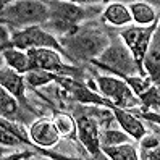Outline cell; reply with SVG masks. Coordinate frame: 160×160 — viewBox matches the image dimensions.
Wrapping results in <instances>:
<instances>
[{"label": "cell", "instance_id": "d6986e66", "mask_svg": "<svg viewBox=\"0 0 160 160\" xmlns=\"http://www.w3.org/2000/svg\"><path fill=\"white\" fill-rule=\"evenodd\" d=\"M141 160H160V138L157 136H144L141 139Z\"/></svg>", "mask_w": 160, "mask_h": 160}, {"label": "cell", "instance_id": "5bb4252c", "mask_svg": "<svg viewBox=\"0 0 160 160\" xmlns=\"http://www.w3.org/2000/svg\"><path fill=\"white\" fill-rule=\"evenodd\" d=\"M2 55H3V60L7 62V67H10L16 73L26 74V73H29L32 70L31 58H29V55H28V52L13 49V47H8V49L2 50Z\"/></svg>", "mask_w": 160, "mask_h": 160}, {"label": "cell", "instance_id": "ba28073f", "mask_svg": "<svg viewBox=\"0 0 160 160\" xmlns=\"http://www.w3.org/2000/svg\"><path fill=\"white\" fill-rule=\"evenodd\" d=\"M49 13L52 24L62 31H70L84 16V10L73 2H49Z\"/></svg>", "mask_w": 160, "mask_h": 160}, {"label": "cell", "instance_id": "9a60e30c", "mask_svg": "<svg viewBox=\"0 0 160 160\" xmlns=\"http://www.w3.org/2000/svg\"><path fill=\"white\" fill-rule=\"evenodd\" d=\"M103 21H107L113 26H126L133 21L129 13V8L121 3V2H112L105 7V10L102 13Z\"/></svg>", "mask_w": 160, "mask_h": 160}, {"label": "cell", "instance_id": "e0dca14e", "mask_svg": "<svg viewBox=\"0 0 160 160\" xmlns=\"http://www.w3.org/2000/svg\"><path fill=\"white\" fill-rule=\"evenodd\" d=\"M102 152L110 160H141L138 149L131 142L113 146V147H102Z\"/></svg>", "mask_w": 160, "mask_h": 160}, {"label": "cell", "instance_id": "5b68a950", "mask_svg": "<svg viewBox=\"0 0 160 160\" xmlns=\"http://www.w3.org/2000/svg\"><path fill=\"white\" fill-rule=\"evenodd\" d=\"M96 65L105 68L112 73L118 74V76H133V73L139 68L133 58L131 52L128 50V47L123 44H110L107 47V50L103 52L99 58H94L92 60ZM141 73V71H139Z\"/></svg>", "mask_w": 160, "mask_h": 160}, {"label": "cell", "instance_id": "ac0fdd59", "mask_svg": "<svg viewBox=\"0 0 160 160\" xmlns=\"http://www.w3.org/2000/svg\"><path fill=\"white\" fill-rule=\"evenodd\" d=\"M53 123H55V126H57L60 136H65V138H74V136H78L76 120H73L71 115L63 113V112H57L55 117H53Z\"/></svg>", "mask_w": 160, "mask_h": 160}, {"label": "cell", "instance_id": "8fae6325", "mask_svg": "<svg viewBox=\"0 0 160 160\" xmlns=\"http://www.w3.org/2000/svg\"><path fill=\"white\" fill-rule=\"evenodd\" d=\"M110 110H112V113H113L117 123L121 126V129H123L129 138L141 141L144 136H147V129H146V126L142 125V121H141V118L138 115L131 113V112H128L125 108L115 107V105Z\"/></svg>", "mask_w": 160, "mask_h": 160}, {"label": "cell", "instance_id": "7402d4cb", "mask_svg": "<svg viewBox=\"0 0 160 160\" xmlns=\"http://www.w3.org/2000/svg\"><path fill=\"white\" fill-rule=\"evenodd\" d=\"M129 142V136L125 131H115V129H107L100 133V149L102 147H113L120 144Z\"/></svg>", "mask_w": 160, "mask_h": 160}, {"label": "cell", "instance_id": "7a4b0ae2", "mask_svg": "<svg viewBox=\"0 0 160 160\" xmlns=\"http://www.w3.org/2000/svg\"><path fill=\"white\" fill-rule=\"evenodd\" d=\"M157 28H158V20L150 26H129L120 32V37L123 39V44L128 47V50L133 55L142 78L146 76L144 60H146L147 50L150 47V42H152V37L157 31Z\"/></svg>", "mask_w": 160, "mask_h": 160}, {"label": "cell", "instance_id": "8992f818", "mask_svg": "<svg viewBox=\"0 0 160 160\" xmlns=\"http://www.w3.org/2000/svg\"><path fill=\"white\" fill-rule=\"evenodd\" d=\"M97 88L102 96L108 102L113 103L115 107L128 110V108H134V107L141 105L139 97L121 78L97 76Z\"/></svg>", "mask_w": 160, "mask_h": 160}, {"label": "cell", "instance_id": "44dd1931", "mask_svg": "<svg viewBox=\"0 0 160 160\" xmlns=\"http://www.w3.org/2000/svg\"><path fill=\"white\" fill-rule=\"evenodd\" d=\"M18 102L16 97H13L8 91L3 88L0 89V112H2V118L5 120H12L18 113Z\"/></svg>", "mask_w": 160, "mask_h": 160}, {"label": "cell", "instance_id": "6da1fadb", "mask_svg": "<svg viewBox=\"0 0 160 160\" xmlns=\"http://www.w3.org/2000/svg\"><path fill=\"white\" fill-rule=\"evenodd\" d=\"M2 18L15 26H36L50 18L49 5L37 0H20L3 7Z\"/></svg>", "mask_w": 160, "mask_h": 160}, {"label": "cell", "instance_id": "52a82bcc", "mask_svg": "<svg viewBox=\"0 0 160 160\" xmlns=\"http://www.w3.org/2000/svg\"><path fill=\"white\" fill-rule=\"evenodd\" d=\"M28 55L31 58V67L32 70H44L50 71L60 76H70V74H78V70L68 67L62 62L60 52L52 50V49H34L28 50Z\"/></svg>", "mask_w": 160, "mask_h": 160}, {"label": "cell", "instance_id": "2e32d148", "mask_svg": "<svg viewBox=\"0 0 160 160\" xmlns=\"http://www.w3.org/2000/svg\"><path fill=\"white\" fill-rule=\"evenodd\" d=\"M128 8L131 18L134 23H138V26H150L158 20L152 5L147 2H131Z\"/></svg>", "mask_w": 160, "mask_h": 160}, {"label": "cell", "instance_id": "7c38bea8", "mask_svg": "<svg viewBox=\"0 0 160 160\" xmlns=\"http://www.w3.org/2000/svg\"><path fill=\"white\" fill-rule=\"evenodd\" d=\"M144 71L155 86L160 88V24L152 37V42L144 60Z\"/></svg>", "mask_w": 160, "mask_h": 160}, {"label": "cell", "instance_id": "ffe728a7", "mask_svg": "<svg viewBox=\"0 0 160 160\" xmlns=\"http://www.w3.org/2000/svg\"><path fill=\"white\" fill-rule=\"evenodd\" d=\"M58 76L60 74L44 71V70H31L29 73L24 74L26 82L29 84L31 88H41V86H45V84H49L52 81H58Z\"/></svg>", "mask_w": 160, "mask_h": 160}, {"label": "cell", "instance_id": "603a6c76", "mask_svg": "<svg viewBox=\"0 0 160 160\" xmlns=\"http://www.w3.org/2000/svg\"><path fill=\"white\" fill-rule=\"evenodd\" d=\"M141 103L144 105V108H157L160 110V88L152 84L144 94L139 96Z\"/></svg>", "mask_w": 160, "mask_h": 160}, {"label": "cell", "instance_id": "3957f363", "mask_svg": "<svg viewBox=\"0 0 160 160\" xmlns=\"http://www.w3.org/2000/svg\"><path fill=\"white\" fill-rule=\"evenodd\" d=\"M70 50L82 58L100 57L110 45L108 37L97 28H84L74 31L70 37Z\"/></svg>", "mask_w": 160, "mask_h": 160}, {"label": "cell", "instance_id": "484cf974", "mask_svg": "<svg viewBox=\"0 0 160 160\" xmlns=\"http://www.w3.org/2000/svg\"><path fill=\"white\" fill-rule=\"evenodd\" d=\"M31 152H18V154H12V155H7L2 160H21V158H29Z\"/></svg>", "mask_w": 160, "mask_h": 160}, {"label": "cell", "instance_id": "277c9868", "mask_svg": "<svg viewBox=\"0 0 160 160\" xmlns=\"http://www.w3.org/2000/svg\"><path fill=\"white\" fill-rule=\"evenodd\" d=\"M8 47H13V49L23 50V52L34 50V49H52L63 53V49L60 42L57 41V37H53L52 34L44 31L39 26H29V28H24V29L13 32Z\"/></svg>", "mask_w": 160, "mask_h": 160}, {"label": "cell", "instance_id": "d4e9b609", "mask_svg": "<svg viewBox=\"0 0 160 160\" xmlns=\"http://www.w3.org/2000/svg\"><path fill=\"white\" fill-rule=\"evenodd\" d=\"M141 118H144L150 123H155V125H160V113H154V112H144V113H139Z\"/></svg>", "mask_w": 160, "mask_h": 160}, {"label": "cell", "instance_id": "cb8c5ba5", "mask_svg": "<svg viewBox=\"0 0 160 160\" xmlns=\"http://www.w3.org/2000/svg\"><path fill=\"white\" fill-rule=\"evenodd\" d=\"M0 139H2L3 147H15V146H20V144H26L24 141H21L18 136H15L13 133H10V131H7V129H2Z\"/></svg>", "mask_w": 160, "mask_h": 160}, {"label": "cell", "instance_id": "4316f807", "mask_svg": "<svg viewBox=\"0 0 160 160\" xmlns=\"http://www.w3.org/2000/svg\"><path fill=\"white\" fill-rule=\"evenodd\" d=\"M21 160H28V158H21Z\"/></svg>", "mask_w": 160, "mask_h": 160}, {"label": "cell", "instance_id": "9c48e42d", "mask_svg": "<svg viewBox=\"0 0 160 160\" xmlns=\"http://www.w3.org/2000/svg\"><path fill=\"white\" fill-rule=\"evenodd\" d=\"M76 125H78V139L89 150V154L97 155L102 150L97 120H94L92 117H88V115H82L76 118Z\"/></svg>", "mask_w": 160, "mask_h": 160}, {"label": "cell", "instance_id": "30bf717a", "mask_svg": "<svg viewBox=\"0 0 160 160\" xmlns=\"http://www.w3.org/2000/svg\"><path fill=\"white\" fill-rule=\"evenodd\" d=\"M29 138L34 144L41 147H52L60 141V133L55 126L53 120L50 118H39L36 120L29 128Z\"/></svg>", "mask_w": 160, "mask_h": 160}, {"label": "cell", "instance_id": "4fadbf2b", "mask_svg": "<svg viewBox=\"0 0 160 160\" xmlns=\"http://www.w3.org/2000/svg\"><path fill=\"white\" fill-rule=\"evenodd\" d=\"M0 84L5 91H8L13 97L24 102V88H26V78L24 74L16 73L10 67H3L0 71Z\"/></svg>", "mask_w": 160, "mask_h": 160}]
</instances>
